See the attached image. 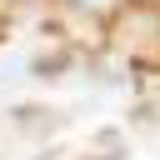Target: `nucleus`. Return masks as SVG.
<instances>
[{
    "instance_id": "nucleus-1",
    "label": "nucleus",
    "mask_w": 160,
    "mask_h": 160,
    "mask_svg": "<svg viewBox=\"0 0 160 160\" xmlns=\"http://www.w3.org/2000/svg\"><path fill=\"white\" fill-rule=\"evenodd\" d=\"M75 5H85V10H105V5H115V0H75Z\"/></svg>"
}]
</instances>
